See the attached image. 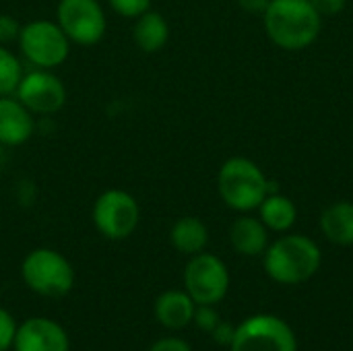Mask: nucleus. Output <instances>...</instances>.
I'll use <instances>...</instances> for the list:
<instances>
[{
    "mask_svg": "<svg viewBox=\"0 0 353 351\" xmlns=\"http://www.w3.org/2000/svg\"><path fill=\"white\" fill-rule=\"evenodd\" d=\"M265 29L283 50H304L321 35L323 17L310 0H271L265 10Z\"/></svg>",
    "mask_w": 353,
    "mask_h": 351,
    "instance_id": "obj_1",
    "label": "nucleus"
},
{
    "mask_svg": "<svg viewBox=\"0 0 353 351\" xmlns=\"http://www.w3.org/2000/svg\"><path fill=\"white\" fill-rule=\"evenodd\" d=\"M172 246L188 257H194L205 250L209 242V230L199 217H180L170 232Z\"/></svg>",
    "mask_w": 353,
    "mask_h": 351,
    "instance_id": "obj_16",
    "label": "nucleus"
},
{
    "mask_svg": "<svg viewBox=\"0 0 353 351\" xmlns=\"http://www.w3.org/2000/svg\"><path fill=\"white\" fill-rule=\"evenodd\" d=\"M196 304L180 290H168L155 300V319L170 331H182L192 323Z\"/></svg>",
    "mask_w": 353,
    "mask_h": 351,
    "instance_id": "obj_13",
    "label": "nucleus"
},
{
    "mask_svg": "<svg viewBox=\"0 0 353 351\" xmlns=\"http://www.w3.org/2000/svg\"><path fill=\"white\" fill-rule=\"evenodd\" d=\"M323 254L316 242L306 236L290 234L265 250V271L281 285H298L316 275Z\"/></svg>",
    "mask_w": 353,
    "mask_h": 351,
    "instance_id": "obj_2",
    "label": "nucleus"
},
{
    "mask_svg": "<svg viewBox=\"0 0 353 351\" xmlns=\"http://www.w3.org/2000/svg\"><path fill=\"white\" fill-rule=\"evenodd\" d=\"M17 327L19 325L14 323L10 312L0 308V351H6L12 348V341H14V335H17Z\"/></svg>",
    "mask_w": 353,
    "mask_h": 351,
    "instance_id": "obj_22",
    "label": "nucleus"
},
{
    "mask_svg": "<svg viewBox=\"0 0 353 351\" xmlns=\"http://www.w3.org/2000/svg\"><path fill=\"white\" fill-rule=\"evenodd\" d=\"M192 323L201 329V331H205V333H211L219 323H221V319H219V314H217V310L213 308V306H207V304H199L196 306V310H194V317H192Z\"/></svg>",
    "mask_w": 353,
    "mask_h": 351,
    "instance_id": "obj_21",
    "label": "nucleus"
},
{
    "mask_svg": "<svg viewBox=\"0 0 353 351\" xmlns=\"http://www.w3.org/2000/svg\"><path fill=\"white\" fill-rule=\"evenodd\" d=\"M95 230L108 240H126L134 234L141 221V207L137 199L120 188L101 192L91 211Z\"/></svg>",
    "mask_w": 353,
    "mask_h": 351,
    "instance_id": "obj_6",
    "label": "nucleus"
},
{
    "mask_svg": "<svg viewBox=\"0 0 353 351\" xmlns=\"http://www.w3.org/2000/svg\"><path fill=\"white\" fill-rule=\"evenodd\" d=\"M21 27H23V25H21L12 14L2 12V14H0V43H2V46H8V43L17 41L19 35H21Z\"/></svg>",
    "mask_w": 353,
    "mask_h": 351,
    "instance_id": "obj_23",
    "label": "nucleus"
},
{
    "mask_svg": "<svg viewBox=\"0 0 353 351\" xmlns=\"http://www.w3.org/2000/svg\"><path fill=\"white\" fill-rule=\"evenodd\" d=\"M14 351H70V341L62 325L52 319L35 317L17 327Z\"/></svg>",
    "mask_w": 353,
    "mask_h": 351,
    "instance_id": "obj_11",
    "label": "nucleus"
},
{
    "mask_svg": "<svg viewBox=\"0 0 353 351\" xmlns=\"http://www.w3.org/2000/svg\"><path fill=\"white\" fill-rule=\"evenodd\" d=\"M259 211H261V221L267 225V230H273V232H288L296 223V217H298L296 205L288 197L275 194V192H269L265 197Z\"/></svg>",
    "mask_w": 353,
    "mask_h": 351,
    "instance_id": "obj_18",
    "label": "nucleus"
},
{
    "mask_svg": "<svg viewBox=\"0 0 353 351\" xmlns=\"http://www.w3.org/2000/svg\"><path fill=\"white\" fill-rule=\"evenodd\" d=\"M230 351H298V341L283 319L256 314L236 327Z\"/></svg>",
    "mask_w": 353,
    "mask_h": 351,
    "instance_id": "obj_7",
    "label": "nucleus"
},
{
    "mask_svg": "<svg viewBox=\"0 0 353 351\" xmlns=\"http://www.w3.org/2000/svg\"><path fill=\"white\" fill-rule=\"evenodd\" d=\"M242 8H246L248 12H263L267 10V6L271 4V0H238Z\"/></svg>",
    "mask_w": 353,
    "mask_h": 351,
    "instance_id": "obj_27",
    "label": "nucleus"
},
{
    "mask_svg": "<svg viewBox=\"0 0 353 351\" xmlns=\"http://www.w3.org/2000/svg\"><path fill=\"white\" fill-rule=\"evenodd\" d=\"M25 285L43 298H62L74 285V269L64 254L52 248L31 250L21 265Z\"/></svg>",
    "mask_w": 353,
    "mask_h": 351,
    "instance_id": "obj_4",
    "label": "nucleus"
},
{
    "mask_svg": "<svg viewBox=\"0 0 353 351\" xmlns=\"http://www.w3.org/2000/svg\"><path fill=\"white\" fill-rule=\"evenodd\" d=\"M230 290V273L225 263L209 252L194 254L184 269V292L194 304L215 306Z\"/></svg>",
    "mask_w": 353,
    "mask_h": 351,
    "instance_id": "obj_8",
    "label": "nucleus"
},
{
    "mask_svg": "<svg viewBox=\"0 0 353 351\" xmlns=\"http://www.w3.org/2000/svg\"><path fill=\"white\" fill-rule=\"evenodd\" d=\"M21 54L35 68H56L66 62L70 54V39L64 35L56 21L35 19L21 27V35L17 39Z\"/></svg>",
    "mask_w": 353,
    "mask_h": 351,
    "instance_id": "obj_5",
    "label": "nucleus"
},
{
    "mask_svg": "<svg viewBox=\"0 0 353 351\" xmlns=\"http://www.w3.org/2000/svg\"><path fill=\"white\" fill-rule=\"evenodd\" d=\"M230 240L236 252L244 257H259L269 248L267 225L256 217H240L230 230Z\"/></svg>",
    "mask_w": 353,
    "mask_h": 351,
    "instance_id": "obj_15",
    "label": "nucleus"
},
{
    "mask_svg": "<svg viewBox=\"0 0 353 351\" xmlns=\"http://www.w3.org/2000/svg\"><path fill=\"white\" fill-rule=\"evenodd\" d=\"M112 10H116L124 19H137L145 10L151 8V0H108Z\"/></svg>",
    "mask_w": 353,
    "mask_h": 351,
    "instance_id": "obj_20",
    "label": "nucleus"
},
{
    "mask_svg": "<svg viewBox=\"0 0 353 351\" xmlns=\"http://www.w3.org/2000/svg\"><path fill=\"white\" fill-rule=\"evenodd\" d=\"M234 335H236V327L232 325V323H225V321H221L213 331H211V337L215 339V343L217 345H232V341H234Z\"/></svg>",
    "mask_w": 353,
    "mask_h": 351,
    "instance_id": "obj_24",
    "label": "nucleus"
},
{
    "mask_svg": "<svg viewBox=\"0 0 353 351\" xmlns=\"http://www.w3.org/2000/svg\"><path fill=\"white\" fill-rule=\"evenodd\" d=\"M56 23L77 46H95L103 39L108 21L99 0H60Z\"/></svg>",
    "mask_w": 353,
    "mask_h": 351,
    "instance_id": "obj_9",
    "label": "nucleus"
},
{
    "mask_svg": "<svg viewBox=\"0 0 353 351\" xmlns=\"http://www.w3.org/2000/svg\"><path fill=\"white\" fill-rule=\"evenodd\" d=\"M217 190L228 207L236 211H252L259 209L271 192V182L254 161L232 157L217 174Z\"/></svg>",
    "mask_w": 353,
    "mask_h": 351,
    "instance_id": "obj_3",
    "label": "nucleus"
},
{
    "mask_svg": "<svg viewBox=\"0 0 353 351\" xmlns=\"http://www.w3.org/2000/svg\"><path fill=\"white\" fill-rule=\"evenodd\" d=\"M321 228L329 242L353 246V203L341 201L331 205L321 217Z\"/></svg>",
    "mask_w": 353,
    "mask_h": 351,
    "instance_id": "obj_17",
    "label": "nucleus"
},
{
    "mask_svg": "<svg viewBox=\"0 0 353 351\" xmlns=\"http://www.w3.org/2000/svg\"><path fill=\"white\" fill-rule=\"evenodd\" d=\"M132 39L137 48L145 54H155L159 52L168 39H170V25L165 17L157 10H145L134 19L132 25Z\"/></svg>",
    "mask_w": 353,
    "mask_h": 351,
    "instance_id": "obj_14",
    "label": "nucleus"
},
{
    "mask_svg": "<svg viewBox=\"0 0 353 351\" xmlns=\"http://www.w3.org/2000/svg\"><path fill=\"white\" fill-rule=\"evenodd\" d=\"M35 132L33 114L17 99V95L0 97V145L21 147Z\"/></svg>",
    "mask_w": 353,
    "mask_h": 351,
    "instance_id": "obj_12",
    "label": "nucleus"
},
{
    "mask_svg": "<svg viewBox=\"0 0 353 351\" xmlns=\"http://www.w3.org/2000/svg\"><path fill=\"white\" fill-rule=\"evenodd\" d=\"M310 2L319 10L321 17H333V14H339L345 8L347 0H310Z\"/></svg>",
    "mask_w": 353,
    "mask_h": 351,
    "instance_id": "obj_26",
    "label": "nucleus"
},
{
    "mask_svg": "<svg viewBox=\"0 0 353 351\" xmlns=\"http://www.w3.org/2000/svg\"><path fill=\"white\" fill-rule=\"evenodd\" d=\"M149 351H192L190 345L180 339V337H163V339H157Z\"/></svg>",
    "mask_w": 353,
    "mask_h": 351,
    "instance_id": "obj_25",
    "label": "nucleus"
},
{
    "mask_svg": "<svg viewBox=\"0 0 353 351\" xmlns=\"http://www.w3.org/2000/svg\"><path fill=\"white\" fill-rule=\"evenodd\" d=\"M23 66L19 58L0 43V97L2 95H14L21 79H23Z\"/></svg>",
    "mask_w": 353,
    "mask_h": 351,
    "instance_id": "obj_19",
    "label": "nucleus"
},
{
    "mask_svg": "<svg viewBox=\"0 0 353 351\" xmlns=\"http://www.w3.org/2000/svg\"><path fill=\"white\" fill-rule=\"evenodd\" d=\"M14 95L33 116L56 114L66 103V87L62 79L48 68H35L31 72H25Z\"/></svg>",
    "mask_w": 353,
    "mask_h": 351,
    "instance_id": "obj_10",
    "label": "nucleus"
}]
</instances>
